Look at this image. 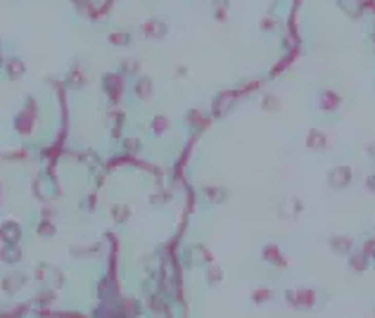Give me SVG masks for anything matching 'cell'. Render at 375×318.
<instances>
[{"label":"cell","mask_w":375,"mask_h":318,"mask_svg":"<svg viewBox=\"0 0 375 318\" xmlns=\"http://www.w3.org/2000/svg\"><path fill=\"white\" fill-rule=\"evenodd\" d=\"M285 297H288V304L290 306L309 311V309H314V306H316V297H318V292H316V290H311V288L285 290Z\"/></svg>","instance_id":"cell-1"},{"label":"cell","mask_w":375,"mask_h":318,"mask_svg":"<svg viewBox=\"0 0 375 318\" xmlns=\"http://www.w3.org/2000/svg\"><path fill=\"white\" fill-rule=\"evenodd\" d=\"M349 181H351V169L349 166H332V171L328 173V183H330L332 188H337V190L347 188Z\"/></svg>","instance_id":"cell-2"},{"label":"cell","mask_w":375,"mask_h":318,"mask_svg":"<svg viewBox=\"0 0 375 318\" xmlns=\"http://www.w3.org/2000/svg\"><path fill=\"white\" fill-rule=\"evenodd\" d=\"M330 250L342 254V257H347V254L354 252V240L347 238V235H335V238H330Z\"/></svg>","instance_id":"cell-3"},{"label":"cell","mask_w":375,"mask_h":318,"mask_svg":"<svg viewBox=\"0 0 375 318\" xmlns=\"http://www.w3.org/2000/svg\"><path fill=\"white\" fill-rule=\"evenodd\" d=\"M264 259L271 263V266H278V269H288V259L283 257V252L278 250L276 245L264 247Z\"/></svg>","instance_id":"cell-4"},{"label":"cell","mask_w":375,"mask_h":318,"mask_svg":"<svg viewBox=\"0 0 375 318\" xmlns=\"http://www.w3.org/2000/svg\"><path fill=\"white\" fill-rule=\"evenodd\" d=\"M307 147H309V150H326V147H328V138L320 133L318 129L309 131V135H307Z\"/></svg>","instance_id":"cell-5"},{"label":"cell","mask_w":375,"mask_h":318,"mask_svg":"<svg viewBox=\"0 0 375 318\" xmlns=\"http://www.w3.org/2000/svg\"><path fill=\"white\" fill-rule=\"evenodd\" d=\"M340 107V95L332 91H326L323 95H320V110L326 112H335Z\"/></svg>","instance_id":"cell-6"},{"label":"cell","mask_w":375,"mask_h":318,"mask_svg":"<svg viewBox=\"0 0 375 318\" xmlns=\"http://www.w3.org/2000/svg\"><path fill=\"white\" fill-rule=\"evenodd\" d=\"M349 269H354L356 273H363V271L368 269V259L363 252H351L349 254Z\"/></svg>","instance_id":"cell-7"},{"label":"cell","mask_w":375,"mask_h":318,"mask_svg":"<svg viewBox=\"0 0 375 318\" xmlns=\"http://www.w3.org/2000/svg\"><path fill=\"white\" fill-rule=\"evenodd\" d=\"M361 252H363V254H366V259H368V261H370V259H373V261H375V238H370L368 242L363 245V250H361Z\"/></svg>","instance_id":"cell-8"},{"label":"cell","mask_w":375,"mask_h":318,"mask_svg":"<svg viewBox=\"0 0 375 318\" xmlns=\"http://www.w3.org/2000/svg\"><path fill=\"white\" fill-rule=\"evenodd\" d=\"M252 297H254V302H259V304H264V302H269L271 290H257V292H254Z\"/></svg>","instance_id":"cell-9"},{"label":"cell","mask_w":375,"mask_h":318,"mask_svg":"<svg viewBox=\"0 0 375 318\" xmlns=\"http://www.w3.org/2000/svg\"><path fill=\"white\" fill-rule=\"evenodd\" d=\"M264 107H266V110H269V112L278 110V100H276V98H273V95H269V98H266V100H264Z\"/></svg>","instance_id":"cell-10"},{"label":"cell","mask_w":375,"mask_h":318,"mask_svg":"<svg viewBox=\"0 0 375 318\" xmlns=\"http://www.w3.org/2000/svg\"><path fill=\"white\" fill-rule=\"evenodd\" d=\"M366 188L373 190V192H375V176H368V178H366Z\"/></svg>","instance_id":"cell-11"}]
</instances>
